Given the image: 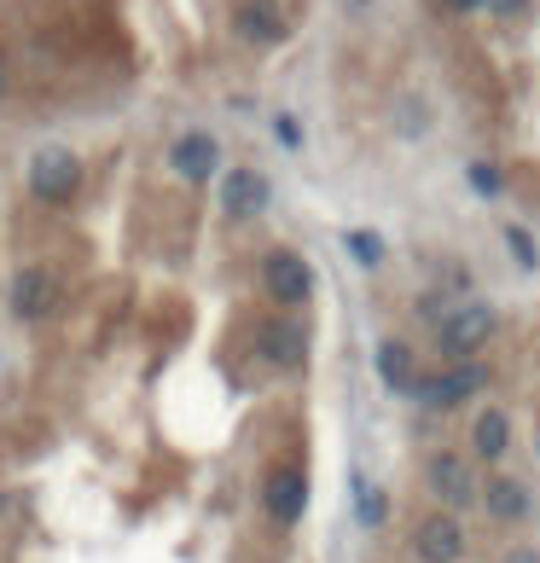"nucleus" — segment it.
Wrapping results in <instances>:
<instances>
[{
  "mask_svg": "<svg viewBox=\"0 0 540 563\" xmlns=\"http://www.w3.org/2000/svg\"><path fill=\"white\" fill-rule=\"evenodd\" d=\"M476 389H488V366L483 361H453L442 378H419L407 395L419 407H460V401H471Z\"/></svg>",
  "mask_w": 540,
  "mask_h": 563,
  "instance_id": "nucleus-1",
  "label": "nucleus"
},
{
  "mask_svg": "<svg viewBox=\"0 0 540 563\" xmlns=\"http://www.w3.org/2000/svg\"><path fill=\"white\" fill-rule=\"evenodd\" d=\"M488 338H494V314H488L483 302L442 314V331H436V343H442L448 361H476V349H483Z\"/></svg>",
  "mask_w": 540,
  "mask_h": 563,
  "instance_id": "nucleus-2",
  "label": "nucleus"
},
{
  "mask_svg": "<svg viewBox=\"0 0 540 563\" xmlns=\"http://www.w3.org/2000/svg\"><path fill=\"white\" fill-rule=\"evenodd\" d=\"M76 186H81V163L65 152V145L35 152V163H30V192H35V198L65 203V198H76Z\"/></svg>",
  "mask_w": 540,
  "mask_h": 563,
  "instance_id": "nucleus-3",
  "label": "nucleus"
},
{
  "mask_svg": "<svg viewBox=\"0 0 540 563\" xmlns=\"http://www.w3.org/2000/svg\"><path fill=\"white\" fill-rule=\"evenodd\" d=\"M425 483L436 488V499L442 506H453V511H465L476 494V476H471V465H465V453H430V465H425Z\"/></svg>",
  "mask_w": 540,
  "mask_h": 563,
  "instance_id": "nucleus-4",
  "label": "nucleus"
},
{
  "mask_svg": "<svg viewBox=\"0 0 540 563\" xmlns=\"http://www.w3.org/2000/svg\"><path fill=\"white\" fill-rule=\"evenodd\" d=\"M412 552H419L425 563H460L465 558V529L453 523L448 511H436V517H425V523L412 529Z\"/></svg>",
  "mask_w": 540,
  "mask_h": 563,
  "instance_id": "nucleus-5",
  "label": "nucleus"
},
{
  "mask_svg": "<svg viewBox=\"0 0 540 563\" xmlns=\"http://www.w3.org/2000/svg\"><path fill=\"white\" fill-rule=\"evenodd\" d=\"M285 30H290V24H285L279 0H244V7L233 12V35L251 41V47H279Z\"/></svg>",
  "mask_w": 540,
  "mask_h": 563,
  "instance_id": "nucleus-6",
  "label": "nucleus"
},
{
  "mask_svg": "<svg viewBox=\"0 0 540 563\" xmlns=\"http://www.w3.org/2000/svg\"><path fill=\"white\" fill-rule=\"evenodd\" d=\"M262 279L279 302H308V290H315V274H308V262L297 250H274V256L262 262Z\"/></svg>",
  "mask_w": 540,
  "mask_h": 563,
  "instance_id": "nucleus-7",
  "label": "nucleus"
},
{
  "mask_svg": "<svg viewBox=\"0 0 540 563\" xmlns=\"http://www.w3.org/2000/svg\"><path fill=\"white\" fill-rule=\"evenodd\" d=\"M302 511H308V476L297 465H279L274 476H267V517L290 529Z\"/></svg>",
  "mask_w": 540,
  "mask_h": 563,
  "instance_id": "nucleus-8",
  "label": "nucleus"
},
{
  "mask_svg": "<svg viewBox=\"0 0 540 563\" xmlns=\"http://www.w3.org/2000/svg\"><path fill=\"white\" fill-rule=\"evenodd\" d=\"M12 308L24 320H47L58 308V279L47 274V267H24V274L12 279Z\"/></svg>",
  "mask_w": 540,
  "mask_h": 563,
  "instance_id": "nucleus-9",
  "label": "nucleus"
},
{
  "mask_svg": "<svg viewBox=\"0 0 540 563\" xmlns=\"http://www.w3.org/2000/svg\"><path fill=\"white\" fill-rule=\"evenodd\" d=\"M221 210L233 216V221H256L267 210V180L256 169H233L221 180Z\"/></svg>",
  "mask_w": 540,
  "mask_h": 563,
  "instance_id": "nucleus-10",
  "label": "nucleus"
},
{
  "mask_svg": "<svg viewBox=\"0 0 540 563\" xmlns=\"http://www.w3.org/2000/svg\"><path fill=\"white\" fill-rule=\"evenodd\" d=\"M476 499L488 506L494 523H524V517L535 511V494H529L524 483H517V476H494V483H488L483 494H476Z\"/></svg>",
  "mask_w": 540,
  "mask_h": 563,
  "instance_id": "nucleus-11",
  "label": "nucleus"
},
{
  "mask_svg": "<svg viewBox=\"0 0 540 563\" xmlns=\"http://www.w3.org/2000/svg\"><path fill=\"white\" fill-rule=\"evenodd\" d=\"M216 140L210 134H186V140H175V152H169V163H175V175H186V180H210L216 175Z\"/></svg>",
  "mask_w": 540,
  "mask_h": 563,
  "instance_id": "nucleus-12",
  "label": "nucleus"
},
{
  "mask_svg": "<svg viewBox=\"0 0 540 563\" xmlns=\"http://www.w3.org/2000/svg\"><path fill=\"white\" fill-rule=\"evenodd\" d=\"M262 354L267 361H279V366H302V354H308V331L297 320H274L262 331Z\"/></svg>",
  "mask_w": 540,
  "mask_h": 563,
  "instance_id": "nucleus-13",
  "label": "nucleus"
},
{
  "mask_svg": "<svg viewBox=\"0 0 540 563\" xmlns=\"http://www.w3.org/2000/svg\"><path fill=\"white\" fill-rule=\"evenodd\" d=\"M412 372H419V361H412V349H407V343H396V338H389V343L378 349V378H384V389H396V395H407L412 384H419V378H412Z\"/></svg>",
  "mask_w": 540,
  "mask_h": 563,
  "instance_id": "nucleus-14",
  "label": "nucleus"
},
{
  "mask_svg": "<svg viewBox=\"0 0 540 563\" xmlns=\"http://www.w3.org/2000/svg\"><path fill=\"white\" fill-rule=\"evenodd\" d=\"M511 448V419L506 412H483V419L471 424V453L476 459H506Z\"/></svg>",
  "mask_w": 540,
  "mask_h": 563,
  "instance_id": "nucleus-15",
  "label": "nucleus"
},
{
  "mask_svg": "<svg viewBox=\"0 0 540 563\" xmlns=\"http://www.w3.org/2000/svg\"><path fill=\"white\" fill-rule=\"evenodd\" d=\"M343 244H349V256H355L361 267H378V262H384V239L366 233V227H355V233H349Z\"/></svg>",
  "mask_w": 540,
  "mask_h": 563,
  "instance_id": "nucleus-16",
  "label": "nucleus"
},
{
  "mask_svg": "<svg viewBox=\"0 0 540 563\" xmlns=\"http://www.w3.org/2000/svg\"><path fill=\"white\" fill-rule=\"evenodd\" d=\"M355 517H361V523H384V494H372L366 483H355Z\"/></svg>",
  "mask_w": 540,
  "mask_h": 563,
  "instance_id": "nucleus-17",
  "label": "nucleus"
},
{
  "mask_svg": "<svg viewBox=\"0 0 540 563\" xmlns=\"http://www.w3.org/2000/svg\"><path fill=\"white\" fill-rule=\"evenodd\" d=\"M506 250H511V256L524 262V267H535V262H540V256H535V239L524 233V227H506Z\"/></svg>",
  "mask_w": 540,
  "mask_h": 563,
  "instance_id": "nucleus-18",
  "label": "nucleus"
},
{
  "mask_svg": "<svg viewBox=\"0 0 540 563\" xmlns=\"http://www.w3.org/2000/svg\"><path fill=\"white\" fill-rule=\"evenodd\" d=\"M471 186H476L483 198H494V192H500V169H488V163H471Z\"/></svg>",
  "mask_w": 540,
  "mask_h": 563,
  "instance_id": "nucleus-19",
  "label": "nucleus"
},
{
  "mask_svg": "<svg viewBox=\"0 0 540 563\" xmlns=\"http://www.w3.org/2000/svg\"><path fill=\"white\" fill-rule=\"evenodd\" d=\"M274 129H279V140H285V145H302V129H297V122H290V117H279Z\"/></svg>",
  "mask_w": 540,
  "mask_h": 563,
  "instance_id": "nucleus-20",
  "label": "nucleus"
},
{
  "mask_svg": "<svg viewBox=\"0 0 540 563\" xmlns=\"http://www.w3.org/2000/svg\"><path fill=\"white\" fill-rule=\"evenodd\" d=\"M442 7H448V12H476L483 0H442Z\"/></svg>",
  "mask_w": 540,
  "mask_h": 563,
  "instance_id": "nucleus-21",
  "label": "nucleus"
},
{
  "mask_svg": "<svg viewBox=\"0 0 540 563\" xmlns=\"http://www.w3.org/2000/svg\"><path fill=\"white\" fill-rule=\"evenodd\" d=\"M506 563H540V552H529V547L524 552H506Z\"/></svg>",
  "mask_w": 540,
  "mask_h": 563,
  "instance_id": "nucleus-22",
  "label": "nucleus"
},
{
  "mask_svg": "<svg viewBox=\"0 0 540 563\" xmlns=\"http://www.w3.org/2000/svg\"><path fill=\"white\" fill-rule=\"evenodd\" d=\"M488 7H494V12H517L524 0H488Z\"/></svg>",
  "mask_w": 540,
  "mask_h": 563,
  "instance_id": "nucleus-23",
  "label": "nucleus"
},
{
  "mask_svg": "<svg viewBox=\"0 0 540 563\" xmlns=\"http://www.w3.org/2000/svg\"><path fill=\"white\" fill-rule=\"evenodd\" d=\"M0 93H7V65H0Z\"/></svg>",
  "mask_w": 540,
  "mask_h": 563,
  "instance_id": "nucleus-24",
  "label": "nucleus"
}]
</instances>
